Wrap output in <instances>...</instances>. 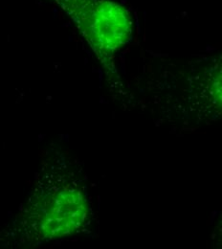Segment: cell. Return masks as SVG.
Instances as JSON below:
<instances>
[{
  "instance_id": "2",
  "label": "cell",
  "mask_w": 222,
  "mask_h": 249,
  "mask_svg": "<svg viewBox=\"0 0 222 249\" xmlns=\"http://www.w3.org/2000/svg\"><path fill=\"white\" fill-rule=\"evenodd\" d=\"M71 19L110 82L118 85L115 57L132 38L130 11L114 0H46ZM119 86V85H118Z\"/></svg>"
},
{
  "instance_id": "4",
  "label": "cell",
  "mask_w": 222,
  "mask_h": 249,
  "mask_svg": "<svg viewBox=\"0 0 222 249\" xmlns=\"http://www.w3.org/2000/svg\"><path fill=\"white\" fill-rule=\"evenodd\" d=\"M211 239L216 248H222V207L216 218Z\"/></svg>"
},
{
  "instance_id": "3",
  "label": "cell",
  "mask_w": 222,
  "mask_h": 249,
  "mask_svg": "<svg viewBox=\"0 0 222 249\" xmlns=\"http://www.w3.org/2000/svg\"><path fill=\"white\" fill-rule=\"evenodd\" d=\"M25 216L33 239L54 240L85 229L90 220V204L83 187L64 181L37 197Z\"/></svg>"
},
{
  "instance_id": "1",
  "label": "cell",
  "mask_w": 222,
  "mask_h": 249,
  "mask_svg": "<svg viewBox=\"0 0 222 249\" xmlns=\"http://www.w3.org/2000/svg\"><path fill=\"white\" fill-rule=\"evenodd\" d=\"M159 121L193 128L222 121V51L159 69L150 85Z\"/></svg>"
}]
</instances>
